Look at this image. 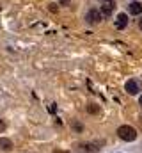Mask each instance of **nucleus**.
<instances>
[{
    "instance_id": "f03ea898",
    "label": "nucleus",
    "mask_w": 142,
    "mask_h": 153,
    "mask_svg": "<svg viewBox=\"0 0 142 153\" xmlns=\"http://www.w3.org/2000/svg\"><path fill=\"white\" fill-rule=\"evenodd\" d=\"M101 13L98 11V9H91L87 14H85V20H87V23H98V22H101Z\"/></svg>"
},
{
    "instance_id": "20e7f679",
    "label": "nucleus",
    "mask_w": 142,
    "mask_h": 153,
    "mask_svg": "<svg viewBox=\"0 0 142 153\" xmlns=\"http://www.w3.org/2000/svg\"><path fill=\"white\" fill-rule=\"evenodd\" d=\"M124 89H126L130 94H137V93L141 91V84H139L137 80H133V78H132V80H128V82H126Z\"/></svg>"
},
{
    "instance_id": "2eb2a0df",
    "label": "nucleus",
    "mask_w": 142,
    "mask_h": 153,
    "mask_svg": "<svg viewBox=\"0 0 142 153\" xmlns=\"http://www.w3.org/2000/svg\"><path fill=\"white\" fill-rule=\"evenodd\" d=\"M139 27H141V29H142V18H141V22H139Z\"/></svg>"
},
{
    "instance_id": "f8f14e48",
    "label": "nucleus",
    "mask_w": 142,
    "mask_h": 153,
    "mask_svg": "<svg viewBox=\"0 0 142 153\" xmlns=\"http://www.w3.org/2000/svg\"><path fill=\"white\" fill-rule=\"evenodd\" d=\"M61 4H62V5H68V4H70V0H61Z\"/></svg>"
},
{
    "instance_id": "0eeeda50",
    "label": "nucleus",
    "mask_w": 142,
    "mask_h": 153,
    "mask_svg": "<svg viewBox=\"0 0 142 153\" xmlns=\"http://www.w3.org/2000/svg\"><path fill=\"white\" fill-rule=\"evenodd\" d=\"M0 150H4V152H11V150H13V143H11L7 137H2V139H0Z\"/></svg>"
},
{
    "instance_id": "1a4fd4ad",
    "label": "nucleus",
    "mask_w": 142,
    "mask_h": 153,
    "mask_svg": "<svg viewBox=\"0 0 142 153\" xmlns=\"http://www.w3.org/2000/svg\"><path fill=\"white\" fill-rule=\"evenodd\" d=\"M48 9H50L52 13H55V11H57V7H55V4H50V7H48Z\"/></svg>"
},
{
    "instance_id": "4468645a",
    "label": "nucleus",
    "mask_w": 142,
    "mask_h": 153,
    "mask_svg": "<svg viewBox=\"0 0 142 153\" xmlns=\"http://www.w3.org/2000/svg\"><path fill=\"white\" fill-rule=\"evenodd\" d=\"M139 105L142 107V94H141V98H139Z\"/></svg>"
},
{
    "instance_id": "9b49d317",
    "label": "nucleus",
    "mask_w": 142,
    "mask_h": 153,
    "mask_svg": "<svg viewBox=\"0 0 142 153\" xmlns=\"http://www.w3.org/2000/svg\"><path fill=\"white\" fill-rule=\"evenodd\" d=\"M73 126H75V130H82V125H78V123H73Z\"/></svg>"
},
{
    "instance_id": "9d476101",
    "label": "nucleus",
    "mask_w": 142,
    "mask_h": 153,
    "mask_svg": "<svg viewBox=\"0 0 142 153\" xmlns=\"http://www.w3.org/2000/svg\"><path fill=\"white\" fill-rule=\"evenodd\" d=\"M4 130H5V123L0 119V132H4Z\"/></svg>"
},
{
    "instance_id": "6e6552de",
    "label": "nucleus",
    "mask_w": 142,
    "mask_h": 153,
    "mask_svg": "<svg viewBox=\"0 0 142 153\" xmlns=\"http://www.w3.org/2000/svg\"><path fill=\"white\" fill-rule=\"evenodd\" d=\"M98 111H100L98 105H94V103H89V105H87V112H89V114H96Z\"/></svg>"
},
{
    "instance_id": "39448f33",
    "label": "nucleus",
    "mask_w": 142,
    "mask_h": 153,
    "mask_svg": "<svg viewBox=\"0 0 142 153\" xmlns=\"http://www.w3.org/2000/svg\"><path fill=\"white\" fill-rule=\"evenodd\" d=\"M126 25H128V16H126L124 13H119L117 18H115V27L121 30V29H124Z\"/></svg>"
},
{
    "instance_id": "7ed1b4c3",
    "label": "nucleus",
    "mask_w": 142,
    "mask_h": 153,
    "mask_svg": "<svg viewBox=\"0 0 142 153\" xmlns=\"http://www.w3.org/2000/svg\"><path fill=\"white\" fill-rule=\"evenodd\" d=\"M114 7H115L114 0H105L103 5H101V16H110L114 13Z\"/></svg>"
},
{
    "instance_id": "423d86ee",
    "label": "nucleus",
    "mask_w": 142,
    "mask_h": 153,
    "mask_svg": "<svg viewBox=\"0 0 142 153\" xmlns=\"http://www.w3.org/2000/svg\"><path fill=\"white\" fill-rule=\"evenodd\" d=\"M128 9H130V13H132V14H135V16H137V14H141V13H142V4L135 0V2H132V4L128 5Z\"/></svg>"
},
{
    "instance_id": "ddd939ff",
    "label": "nucleus",
    "mask_w": 142,
    "mask_h": 153,
    "mask_svg": "<svg viewBox=\"0 0 142 153\" xmlns=\"http://www.w3.org/2000/svg\"><path fill=\"white\" fill-rule=\"evenodd\" d=\"M53 153H68V152H62V150H55Z\"/></svg>"
},
{
    "instance_id": "f257e3e1",
    "label": "nucleus",
    "mask_w": 142,
    "mask_h": 153,
    "mask_svg": "<svg viewBox=\"0 0 142 153\" xmlns=\"http://www.w3.org/2000/svg\"><path fill=\"white\" fill-rule=\"evenodd\" d=\"M117 134H119V137H121L123 141H128V143H132V141L137 139V130H135L133 126H128V125L119 126V128H117Z\"/></svg>"
}]
</instances>
